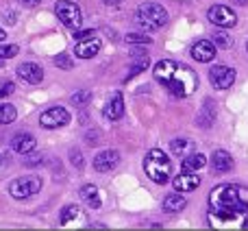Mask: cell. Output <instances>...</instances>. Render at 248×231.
<instances>
[{"label":"cell","mask_w":248,"mask_h":231,"mask_svg":"<svg viewBox=\"0 0 248 231\" xmlns=\"http://www.w3.org/2000/svg\"><path fill=\"white\" fill-rule=\"evenodd\" d=\"M209 225L218 229L248 227V188L222 183L209 194Z\"/></svg>","instance_id":"obj_1"},{"label":"cell","mask_w":248,"mask_h":231,"mask_svg":"<svg viewBox=\"0 0 248 231\" xmlns=\"http://www.w3.org/2000/svg\"><path fill=\"white\" fill-rule=\"evenodd\" d=\"M144 170L155 183L163 185L170 181V172H172V164L168 159V155L161 148H153L148 155L144 157Z\"/></svg>","instance_id":"obj_2"},{"label":"cell","mask_w":248,"mask_h":231,"mask_svg":"<svg viewBox=\"0 0 248 231\" xmlns=\"http://www.w3.org/2000/svg\"><path fill=\"white\" fill-rule=\"evenodd\" d=\"M196 85H198V79H196V74H194V70L179 64L174 74H172V79L163 87H166L172 96H176V99H185V96H189L196 90Z\"/></svg>","instance_id":"obj_3"},{"label":"cell","mask_w":248,"mask_h":231,"mask_svg":"<svg viewBox=\"0 0 248 231\" xmlns=\"http://www.w3.org/2000/svg\"><path fill=\"white\" fill-rule=\"evenodd\" d=\"M135 20L141 29L157 31L168 24V11L157 2H141L135 11Z\"/></svg>","instance_id":"obj_4"},{"label":"cell","mask_w":248,"mask_h":231,"mask_svg":"<svg viewBox=\"0 0 248 231\" xmlns=\"http://www.w3.org/2000/svg\"><path fill=\"white\" fill-rule=\"evenodd\" d=\"M55 16L59 17V22L68 29H78L83 24V16H81V9H78L77 2L72 0H59L55 4Z\"/></svg>","instance_id":"obj_5"},{"label":"cell","mask_w":248,"mask_h":231,"mask_svg":"<svg viewBox=\"0 0 248 231\" xmlns=\"http://www.w3.org/2000/svg\"><path fill=\"white\" fill-rule=\"evenodd\" d=\"M39 190H42V179H39V177H35V175L20 177V179H16L11 185H9L11 197L17 198V201H24V198L33 197V194H37Z\"/></svg>","instance_id":"obj_6"},{"label":"cell","mask_w":248,"mask_h":231,"mask_svg":"<svg viewBox=\"0 0 248 231\" xmlns=\"http://www.w3.org/2000/svg\"><path fill=\"white\" fill-rule=\"evenodd\" d=\"M207 17H209L211 24L220 26V29H231V26L237 24V16L233 9L224 7V4H214V7L207 11Z\"/></svg>","instance_id":"obj_7"},{"label":"cell","mask_w":248,"mask_h":231,"mask_svg":"<svg viewBox=\"0 0 248 231\" xmlns=\"http://www.w3.org/2000/svg\"><path fill=\"white\" fill-rule=\"evenodd\" d=\"M70 122V112L65 107H50L39 116V124L44 129H61Z\"/></svg>","instance_id":"obj_8"},{"label":"cell","mask_w":248,"mask_h":231,"mask_svg":"<svg viewBox=\"0 0 248 231\" xmlns=\"http://www.w3.org/2000/svg\"><path fill=\"white\" fill-rule=\"evenodd\" d=\"M209 81L216 90H229L235 83V70L229 66H214L209 70Z\"/></svg>","instance_id":"obj_9"},{"label":"cell","mask_w":248,"mask_h":231,"mask_svg":"<svg viewBox=\"0 0 248 231\" xmlns=\"http://www.w3.org/2000/svg\"><path fill=\"white\" fill-rule=\"evenodd\" d=\"M120 164V153L118 150H100L98 155L94 157V168L98 172H109V170H113V168Z\"/></svg>","instance_id":"obj_10"},{"label":"cell","mask_w":248,"mask_h":231,"mask_svg":"<svg viewBox=\"0 0 248 231\" xmlns=\"http://www.w3.org/2000/svg\"><path fill=\"white\" fill-rule=\"evenodd\" d=\"M189 52H192V57L196 61H201V64H209V61L216 57V44L209 42V39H198Z\"/></svg>","instance_id":"obj_11"},{"label":"cell","mask_w":248,"mask_h":231,"mask_svg":"<svg viewBox=\"0 0 248 231\" xmlns=\"http://www.w3.org/2000/svg\"><path fill=\"white\" fill-rule=\"evenodd\" d=\"M17 74H20L22 81L31 83V85H37V83L44 81V70H42V66L33 64V61L20 64V68H17Z\"/></svg>","instance_id":"obj_12"},{"label":"cell","mask_w":248,"mask_h":231,"mask_svg":"<svg viewBox=\"0 0 248 231\" xmlns=\"http://www.w3.org/2000/svg\"><path fill=\"white\" fill-rule=\"evenodd\" d=\"M103 116L107 120H111V122H116V120H120L124 116V96L122 92H116V94L109 99V103L105 105L103 109Z\"/></svg>","instance_id":"obj_13"},{"label":"cell","mask_w":248,"mask_h":231,"mask_svg":"<svg viewBox=\"0 0 248 231\" xmlns=\"http://www.w3.org/2000/svg\"><path fill=\"white\" fill-rule=\"evenodd\" d=\"M74 52H77V57H81V59H92V57H96L100 52V39L98 37H87V39H81V42L77 44V48H74Z\"/></svg>","instance_id":"obj_14"},{"label":"cell","mask_w":248,"mask_h":231,"mask_svg":"<svg viewBox=\"0 0 248 231\" xmlns=\"http://www.w3.org/2000/svg\"><path fill=\"white\" fill-rule=\"evenodd\" d=\"M172 185H174V190H179V192H192V190H196L198 185H201V177L194 175V172L183 170L176 179H172Z\"/></svg>","instance_id":"obj_15"},{"label":"cell","mask_w":248,"mask_h":231,"mask_svg":"<svg viewBox=\"0 0 248 231\" xmlns=\"http://www.w3.org/2000/svg\"><path fill=\"white\" fill-rule=\"evenodd\" d=\"M35 144H37V142H35V137L31 135V133H17V135L11 140V148L16 150V153H22V155L33 153Z\"/></svg>","instance_id":"obj_16"},{"label":"cell","mask_w":248,"mask_h":231,"mask_svg":"<svg viewBox=\"0 0 248 231\" xmlns=\"http://www.w3.org/2000/svg\"><path fill=\"white\" fill-rule=\"evenodd\" d=\"M176 66H179V64H176V61H170V59L159 61V64L155 66V79H157L161 85H166V83L172 79V74H174Z\"/></svg>","instance_id":"obj_17"},{"label":"cell","mask_w":248,"mask_h":231,"mask_svg":"<svg viewBox=\"0 0 248 231\" xmlns=\"http://www.w3.org/2000/svg\"><path fill=\"white\" fill-rule=\"evenodd\" d=\"M211 166H214L216 172L224 175V172H229L233 168V157L227 150H216V153L211 155Z\"/></svg>","instance_id":"obj_18"},{"label":"cell","mask_w":248,"mask_h":231,"mask_svg":"<svg viewBox=\"0 0 248 231\" xmlns=\"http://www.w3.org/2000/svg\"><path fill=\"white\" fill-rule=\"evenodd\" d=\"M185 207H187V198L181 197L179 190H176L174 194H168L166 201H163V210L170 212V214H176V212H183Z\"/></svg>","instance_id":"obj_19"},{"label":"cell","mask_w":248,"mask_h":231,"mask_svg":"<svg viewBox=\"0 0 248 231\" xmlns=\"http://www.w3.org/2000/svg\"><path fill=\"white\" fill-rule=\"evenodd\" d=\"M81 197H83V201L92 207V210H98V207H100V194H98V188H96V185H92V183L83 185V188H81Z\"/></svg>","instance_id":"obj_20"},{"label":"cell","mask_w":248,"mask_h":231,"mask_svg":"<svg viewBox=\"0 0 248 231\" xmlns=\"http://www.w3.org/2000/svg\"><path fill=\"white\" fill-rule=\"evenodd\" d=\"M205 164H207L205 155L194 153V155H187L181 166H183V170H187V172H196V170H201V168H205Z\"/></svg>","instance_id":"obj_21"},{"label":"cell","mask_w":248,"mask_h":231,"mask_svg":"<svg viewBox=\"0 0 248 231\" xmlns=\"http://www.w3.org/2000/svg\"><path fill=\"white\" fill-rule=\"evenodd\" d=\"M170 150H172V155H176V157H187L189 150H192V142L189 140H172Z\"/></svg>","instance_id":"obj_22"},{"label":"cell","mask_w":248,"mask_h":231,"mask_svg":"<svg viewBox=\"0 0 248 231\" xmlns=\"http://www.w3.org/2000/svg\"><path fill=\"white\" fill-rule=\"evenodd\" d=\"M216 118V105L211 103V100H205V105H202V114L201 118H198V122L202 124V127H209L211 122H214Z\"/></svg>","instance_id":"obj_23"},{"label":"cell","mask_w":248,"mask_h":231,"mask_svg":"<svg viewBox=\"0 0 248 231\" xmlns=\"http://www.w3.org/2000/svg\"><path fill=\"white\" fill-rule=\"evenodd\" d=\"M16 118H17V112L13 105H9V103L0 105V124H11Z\"/></svg>","instance_id":"obj_24"},{"label":"cell","mask_w":248,"mask_h":231,"mask_svg":"<svg viewBox=\"0 0 248 231\" xmlns=\"http://www.w3.org/2000/svg\"><path fill=\"white\" fill-rule=\"evenodd\" d=\"M81 214V210H78V205H68V207H63V210H61V225H68L70 220H74L77 218V216Z\"/></svg>","instance_id":"obj_25"},{"label":"cell","mask_w":248,"mask_h":231,"mask_svg":"<svg viewBox=\"0 0 248 231\" xmlns=\"http://www.w3.org/2000/svg\"><path fill=\"white\" fill-rule=\"evenodd\" d=\"M124 42L126 44H135V46H140V44H150L153 42V39L148 37V35H144V33H126L124 35Z\"/></svg>","instance_id":"obj_26"},{"label":"cell","mask_w":248,"mask_h":231,"mask_svg":"<svg viewBox=\"0 0 248 231\" xmlns=\"http://www.w3.org/2000/svg\"><path fill=\"white\" fill-rule=\"evenodd\" d=\"M211 39H214V44H216V46H218V48H224V50L233 46V39L229 37L227 33H222V31H218V33H214V37H211Z\"/></svg>","instance_id":"obj_27"},{"label":"cell","mask_w":248,"mask_h":231,"mask_svg":"<svg viewBox=\"0 0 248 231\" xmlns=\"http://www.w3.org/2000/svg\"><path fill=\"white\" fill-rule=\"evenodd\" d=\"M17 52H20V48H17L16 44H2L0 42V57H2V59H11V57H16Z\"/></svg>","instance_id":"obj_28"},{"label":"cell","mask_w":248,"mask_h":231,"mask_svg":"<svg viewBox=\"0 0 248 231\" xmlns=\"http://www.w3.org/2000/svg\"><path fill=\"white\" fill-rule=\"evenodd\" d=\"M87 100H90V92H85V90H78L70 96V103L72 105H85Z\"/></svg>","instance_id":"obj_29"},{"label":"cell","mask_w":248,"mask_h":231,"mask_svg":"<svg viewBox=\"0 0 248 231\" xmlns=\"http://www.w3.org/2000/svg\"><path fill=\"white\" fill-rule=\"evenodd\" d=\"M55 64H57V68H61V70H72L74 68V61L70 59L68 55H57Z\"/></svg>","instance_id":"obj_30"},{"label":"cell","mask_w":248,"mask_h":231,"mask_svg":"<svg viewBox=\"0 0 248 231\" xmlns=\"http://www.w3.org/2000/svg\"><path fill=\"white\" fill-rule=\"evenodd\" d=\"M146 68H148V59H146V57H141V61H140V64H135L131 70H128V74H126V81H128V79H133V77H135V74L144 72Z\"/></svg>","instance_id":"obj_31"},{"label":"cell","mask_w":248,"mask_h":231,"mask_svg":"<svg viewBox=\"0 0 248 231\" xmlns=\"http://www.w3.org/2000/svg\"><path fill=\"white\" fill-rule=\"evenodd\" d=\"M70 157H72V164H74V168H78V170H81V168L85 166V162H83L81 153H78L77 148H72V150H70Z\"/></svg>","instance_id":"obj_32"},{"label":"cell","mask_w":248,"mask_h":231,"mask_svg":"<svg viewBox=\"0 0 248 231\" xmlns=\"http://www.w3.org/2000/svg\"><path fill=\"white\" fill-rule=\"evenodd\" d=\"M42 159H44L42 155H33V157H26L24 166H26V168H31V166L35 168V166H39V164H42Z\"/></svg>","instance_id":"obj_33"},{"label":"cell","mask_w":248,"mask_h":231,"mask_svg":"<svg viewBox=\"0 0 248 231\" xmlns=\"http://www.w3.org/2000/svg\"><path fill=\"white\" fill-rule=\"evenodd\" d=\"M11 92H16V85L13 83H4L2 87H0V99H4V96H9Z\"/></svg>","instance_id":"obj_34"},{"label":"cell","mask_w":248,"mask_h":231,"mask_svg":"<svg viewBox=\"0 0 248 231\" xmlns=\"http://www.w3.org/2000/svg\"><path fill=\"white\" fill-rule=\"evenodd\" d=\"M92 35H94V31H78V33H74V39L81 42V39H87V37H92Z\"/></svg>","instance_id":"obj_35"},{"label":"cell","mask_w":248,"mask_h":231,"mask_svg":"<svg viewBox=\"0 0 248 231\" xmlns=\"http://www.w3.org/2000/svg\"><path fill=\"white\" fill-rule=\"evenodd\" d=\"M103 4H107V7H118V4L122 2V0H100Z\"/></svg>","instance_id":"obj_36"},{"label":"cell","mask_w":248,"mask_h":231,"mask_svg":"<svg viewBox=\"0 0 248 231\" xmlns=\"http://www.w3.org/2000/svg\"><path fill=\"white\" fill-rule=\"evenodd\" d=\"M22 4H29V7H33V4H39L42 0H20Z\"/></svg>","instance_id":"obj_37"},{"label":"cell","mask_w":248,"mask_h":231,"mask_svg":"<svg viewBox=\"0 0 248 231\" xmlns=\"http://www.w3.org/2000/svg\"><path fill=\"white\" fill-rule=\"evenodd\" d=\"M135 55H140V57H144V50H140V48H133V57Z\"/></svg>","instance_id":"obj_38"},{"label":"cell","mask_w":248,"mask_h":231,"mask_svg":"<svg viewBox=\"0 0 248 231\" xmlns=\"http://www.w3.org/2000/svg\"><path fill=\"white\" fill-rule=\"evenodd\" d=\"M2 39H7V33H4V31L0 29V42H2Z\"/></svg>","instance_id":"obj_39"},{"label":"cell","mask_w":248,"mask_h":231,"mask_svg":"<svg viewBox=\"0 0 248 231\" xmlns=\"http://www.w3.org/2000/svg\"><path fill=\"white\" fill-rule=\"evenodd\" d=\"M0 68H2V57H0Z\"/></svg>","instance_id":"obj_40"},{"label":"cell","mask_w":248,"mask_h":231,"mask_svg":"<svg viewBox=\"0 0 248 231\" xmlns=\"http://www.w3.org/2000/svg\"><path fill=\"white\" fill-rule=\"evenodd\" d=\"M246 50H248V42H246Z\"/></svg>","instance_id":"obj_41"}]
</instances>
